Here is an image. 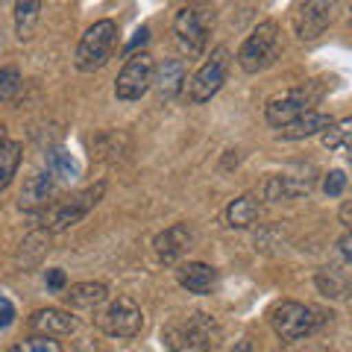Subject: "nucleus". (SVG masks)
Returning a JSON list of instances; mask_svg holds the SVG:
<instances>
[{
	"label": "nucleus",
	"instance_id": "1",
	"mask_svg": "<svg viewBox=\"0 0 352 352\" xmlns=\"http://www.w3.org/2000/svg\"><path fill=\"white\" fill-rule=\"evenodd\" d=\"M115 44H118V24H115V21H109V18L94 21V24L82 32L80 44H76L74 65H76V68H80L82 74L100 71L103 65L112 59Z\"/></svg>",
	"mask_w": 352,
	"mask_h": 352
},
{
	"label": "nucleus",
	"instance_id": "2",
	"mask_svg": "<svg viewBox=\"0 0 352 352\" xmlns=\"http://www.w3.org/2000/svg\"><path fill=\"white\" fill-rule=\"evenodd\" d=\"M282 53V36L276 21H261V24L250 32L238 50V65L247 74L267 71Z\"/></svg>",
	"mask_w": 352,
	"mask_h": 352
},
{
	"label": "nucleus",
	"instance_id": "3",
	"mask_svg": "<svg viewBox=\"0 0 352 352\" xmlns=\"http://www.w3.org/2000/svg\"><path fill=\"white\" fill-rule=\"evenodd\" d=\"M320 100V85L317 82H305V85H296V88H288L276 97H270L267 106H264V120L270 126H291L294 120L305 118L308 112H314V103Z\"/></svg>",
	"mask_w": 352,
	"mask_h": 352
},
{
	"label": "nucleus",
	"instance_id": "4",
	"mask_svg": "<svg viewBox=\"0 0 352 352\" xmlns=\"http://www.w3.org/2000/svg\"><path fill=\"white\" fill-rule=\"evenodd\" d=\"M217 338V326L208 314L197 311L185 320H176L164 329L170 352H212V344Z\"/></svg>",
	"mask_w": 352,
	"mask_h": 352
},
{
	"label": "nucleus",
	"instance_id": "5",
	"mask_svg": "<svg viewBox=\"0 0 352 352\" xmlns=\"http://www.w3.org/2000/svg\"><path fill=\"white\" fill-rule=\"evenodd\" d=\"M103 194H106V182L88 185V188H82L80 194H74V197H68V200L50 206L47 212L41 214V226L50 229V232H65V229L80 223V220L103 200Z\"/></svg>",
	"mask_w": 352,
	"mask_h": 352
},
{
	"label": "nucleus",
	"instance_id": "6",
	"mask_svg": "<svg viewBox=\"0 0 352 352\" xmlns=\"http://www.w3.org/2000/svg\"><path fill=\"white\" fill-rule=\"evenodd\" d=\"M320 323H323V314L317 308L294 302V300H282L270 311V326L282 340H302L308 335H314Z\"/></svg>",
	"mask_w": 352,
	"mask_h": 352
},
{
	"label": "nucleus",
	"instance_id": "7",
	"mask_svg": "<svg viewBox=\"0 0 352 352\" xmlns=\"http://www.w3.org/2000/svg\"><path fill=\"white\" fill-rule=\"evenodd\" d=\"M153 74H156V65H153V56L147 50L132 53L126 59V65L120 68L118 80H115V97L124 103L141 100L150 88H153Z\"/></svg>",
	"mask_w": 352,
	"mask_h": 352
},
{
	"label": "nucleus",
	"instance_id": "8",
	"mask_svg": "<svg viewBox=\"0 0 352 352\" xmlns=\"http://www.w3.org/2000/svg\"><path fill=\"white\" fill-rule=\"evenodd\" d=\"M141 323H144V314H141L138 302L129 300V296H115L97 314V329L109 338H135L141 332Z\"/></svg>",
	"mask_w": 352,
	"mask_h": 352
},
{
	"label": "nucleus",
	"instance_id": "9",
	"mask_svg": "<svg viewBox=\"0 0 352 352\" xmlns=\"http://www.w3.org/2000/svg\"><path fill=\"white\" fill-rule=\"evenodd\" d=\"M229 50L226 47H214L212 56H208L200 68H197V74L191 76L188 82V97L191 103H206L212 100V97L223 88L226 82V74H229Z\"/></svg>",
	"mask_w": 352,
	"mask_h": 352
},
{
	"label": "nucleus",
	"instance_id": "10",
	"mask_svg": "<svg viewBox=\"0 0 352 352\" xmlns=\"http://www.w3.org/2000/svg\"><path fill=\"white\" fill-rule=\"evenodd\" d=\"M173 36L179 41L182 53H188L191 59L203 56L206 50V41H208V21L200 9L194 6H182L173 18Z\"/></svg>",
	"mask_w": 352,
	"mask_h": 352
},
{
	"label": "nucleus",
	"instance_id": "11",
	"mask_svg": "<svg viewBox=\"0 0 352 352\" xmlns=\"http://www.w3.org/2000/svg\"><path fill=\"white\" fill-rule=\"evenodd\" d=\"M329 21H332V3H326V0H311V3L296 6L294 30L302 41H314L317 36H323Z\"/></svg>",
	"mask_w": 352,
	"mask_h": 352
},
{
	"label": "nucleus",
	"instance_id": "12",
	"mask_svg": "<svg viewBox=\"0 0 352 352\" xmlns=\"http://www.w3.org/2000/svg\"><path fill=\"white\" fill-rule=\"evenodd\" d=\"M30 329L36 335H44V338H65V335H74L76 332V317L65 308H38V311L30 314Z\"/></svg>",
	"mask_w": 352,
	"mask_h": 352
},
{
	"label": "nucleus",
	"instance_id": "13",
	"mask_svg": "<svg viewBox=\"0 0 352 352\" xmlns=\"http://www.w3.org/2000/svg\"><path fill=\"white\" fill-rule=\"evenodd\" d=\"M53 194H56V176H53L50 170H38L24 182L21 197H18V206L24 208V212H38V208L50 206Z\"/></svg>",
	"mask_w": 352,
	"mask_h": 352
},
{
	"label": "nucleus",
	"instance_id": "14",
	"mask_svg": "<svg viewBox=\"0 0 352 352\" xmlns=\"http://www.w3.org/2000/svg\"><path fill=\"white\" fill-rule=\"evenodd\" d=\"M176 282H179L188 294L206 296L217 288V270L206 261H188V264H179V267H176Z\"/></svg>",
	"mask_w": 352,
	"mask_h": 352
},
{
	"label": "nucleus",
	"instance_id": "15",
	"mask_svg": "<svg viewBox=\"0 0 352 352\" xmlns=\"http://www.w3.org/2000/svg\"><path fill=\"white\" fill-rule=\"evenodd\" d=\"M188 244H191V229L185 223H173L170 229H164V232L156 235L153 250H156V256H159L162 264H176L182 252L188 250Z\"/></svg>",
	"mask_w": 352,
	"mask_h": 352
},
{
	"label": "nucleus",
	"instance_id": "16",
	"mask_svg": "<svg viewBox=\"0 0 352 352\" xmlns=\"http://www.w3.org/2000/svg\"><path fill=\"white\" fill-rule=\"evenodd\" d=\"M185 85V62L182 59H162L153 74V88H156L159 100H173Z\"/></svg>",
	"mask_w": 352,
	"mask_h": 352
},
{
	"label": "nucleus",
	"instance_id": "17",
	"mask_svg": "<svg viewBox=\"0 0 352 352\" xmlns=\"http://www.w3.org/2000/svg\"><path fill=\"white\" fill-rule=\"evenodd\" d=\"M332 124H335V120L329 115H323V112H308L305 118L294 120L291 126L279 129V138L282 141H302V138H311V135H323V132Z\"/></svg>",
	"mask_w": 352,
	"mask_h": 352
},
{
	"label": "nucleus",
	"instance_id": "18",
	"mask_svg": "<svg viewBox=\"0 0 352 352\" xmlns=\"http://www.w3.org/2000/svg\"><path fill=\"white\" fill-rule=\"evenodd\" d=\"M109 300V288L103 282H76L71 285L68 291H65V302L71 308H97Z\"/></svg>",
	"mask_w": 352,
	"mask_h": 352
},
{
	"label": "nucleus",
	"instance_id": "19",
	"mask_svg": "<svg viewBox=\"0 0 352 352\" xmlns=\"http://www.w3.org/2000/svg\"><path fill=\"white\" fill-rule=\"evenodd\" d=\"M311 191V179H296V176H270L267 185H264V194H267L270 203H279V200H294L300 194Z\"/></svg>",
	"mask_w": 352,
	"mask_h": 352
},
{
	"label": "nucleus",
	"instance_id": "20",
	"mask_svg": "<svg viewBox=\"0 0 352 352\" xmlns=\"http://www.w3.org/2000/svg\"><path fill=\"white\" fill-rule=\"evenodd\" d=\"M261 217V203L252 194H244L226 206V223L232 229H247Z\"/></svg>",
	"mask_w": 352,
	"mask_h": 352
},
{
	"label": "nucleus",
	"instance_id": "21",
	"mask_svg": "<svg viewBox=\"0 0 352 352\" xmlns=\"http://www.w3.org/2000/svg\"><path fill=\"white\" fill-rule=\"evenodd\" d=\"M320 141H323V147H326L329 153L344 150L346 156L352 159V115L329 126V129L323 132V135H320Z\"/></svg>",
	"mask_w": 352,
	"mask_h": 352
},
{
	"label": "nucleus",
	"instance_id": "22",
	"mask_svg": "<svg viewBox=\"0 0 352 352\" xmlns=\"http://www.w3.org/2000/svg\"><path fill=\"white\" fill-rule=\"evenodd\" d=\"M24 147L18 141H6L3 150H0V191H6V185L12 182V176L21 168V159H24Z\"/></svg>",
	"mask_w": 352,
	"mask_h": 352
},
{
	"label": "nucleus",
	"instance_id": "23",
	"mask_svg": "<svg viewBox=\"0 0 352 352\" xmlns=\"http://www.w3.org/2000/svg\"><path fill=\"white\" fill-rule=\"evenodd\" d=\"M38 15H41V3L36 0H27V3H15V30H18V38H32V30L38 24Z\"/></svg>",
	"mask_w": 352,
	"mask_h": 352
},
{
	"label": "nucleus",
	"instance_id": "24",
	"mask_svg": "<svg viewBox=\"0 0 352 352\" xmlns=\"http://www.w3.org/2000/svg\"><path fill=\"white\" fill-rule=\"evenodd\" d=\"M47 170L56 176V179H74V176L80 173L76 162L71 159V153H68V150H62V147H56V150H50V153H47Z\"/></svg>",
	"mask_w": 352,
	"mask_h": 352
},
{
	"label": "nucleus",
	"instance_id": "25",
	"mask_svg": "<svg viewBox=\"0 0 352 352\" xmlns=\"http://www.w3.org/2000/svg\"><path fill=\"white\" fill-rule=\"evenodd\" d=\"M6 352H62V346L56 338L32 335V338H24V340H18V344H12Z\"/></svg>",
	"mask_w": 352,
	"mask_h": 352
},
{
	"label": "nucleus",
	"instance_id": "26",
	"mask_svg": "<svg viewBox=\"0 0 352 352\" xmlns=\"http://www.w3.org/2000/svg\"><path fill=\"white\" fill-rule=\"evenodd\" d=\"M21 91V71L18 68H0V103H9Z\"/></svg>",
	"mask_w": 352,
	"mask_h": 352
},
{
	"label": "nucleus",
	"instance_id": "27",
	"mask_svg": "<svg viewBox=\"0 0 352 352\" xmlns=\"http://www.w3.org/2000/svg\"><path fill=\"white\" fill-rule=\"evenodd\" d=\"M344 188H346V176H344V170H329V173H326V179H323V191H326V197H340V194H344Z\"/></svg>",
	"mask_w": 352,
	"mask_h": 352
},
{
	"label": "nucleus",
	"instance_id": "28",
	"mask_svg": "<svg viewBox=\"0 0 352 352\" xmlns=\"http://www.w3.org/2000/svg\"><path fill=\"white\" fill-rule=\"evenodd\" d=\"M65 285H68V276H65V270H59V267L47 270V288H50L53 294H62Z\"/></svg>",
	"mask_w": 352,
	"mask_h": 352
},
{
	"label": "nucleus",
	"instance_id": "29",
	"mask_svg": "<svg viewBox=\"0 0 352 352\" xmlns=\"http://www.w3.org/2000/svg\"><path fill=\"white\" fill-rule=\"evenodd\" d=\"M12 323H15V305L6 296H0V329H9Z\"/></svg>",
	"mask_w": 352,
	"mask_h": 352
},
{
	"label": "nucleus",
	"instance_id": "30",
	"mask_svg": "<svg viewBox=\"0 0 352 352\" xmlns=\"http://www.w3.org/2000/svg\"><path fill=\"white\" fill-rule=\"evenodd\" d=\"M150 41V27H141V30H135V36H132V41L126 44V53L132 56L138 47H144V44Z\"/></svg>",
	"mask_w": 352,
	"mask_h": 352
},
{
	"label": "nucleus",
	"instance_id": "31",
	"mask_svg": "<svg viewBox=\"0 0 352 352\" xmlns=\"http://www.w3.org/2000/svg\"><path fill=\"white\" fill-rule=\"evenodd\" d=\"M338 247H340V252H344V258L352 264V232H346L344 238H340V244H338Z\"/></svg>",
	"mask_w": 352,
	"mask_h": 352
},
{
	"label": "nucleus",
	"instance_id": "32",
	"mask_svg": "<svg viewBox=\"0 0 352 352\" xmlns=\"http://www.w3.org/2000/svg\"><path fill=\"white\" fill-rule=\"evenodd\" d=\"M3 144H6V126L0 124V150H3Z\"/></svg>",
	"mask_w": 352,
	"mask_h": 352
},
{
	"label": "nucleus",
	"instance_id": "33",
	"mask_svg": "<svg viewBox=\"0 0 352 352\" xmlns=\"http://www.w3.org/2000/svg\"><path fill=\"white\" fill-rule=\"evenodd\" d=\"M349 21H352V6H349Z\"/></svg>",
	"mask_w": 352,
	"mask_h": 352
},
{
	"label": "nucleus",
	"instance_id": "34",
	"mask_svg": "<svg viewBox=\"0 0 352 352\" xmlns=\"http://www.w3.org/2000/svg\"><path fill=\"white\" fill-rule=\"evenodd\" d=\"M314 352H320V349H314Z\"/></svg>",
	"mask_w": 352,
	"mask_h": 352
}]
</instances>
